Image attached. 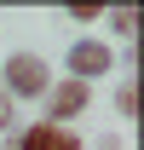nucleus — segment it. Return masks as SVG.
I'll list each match as a JSON object with an SVG mask.
<instances>
[{
	"label": "nucleus",
	"instance_id": "7ed1b4c3",
	"mask_svg": "<svg viewBox=\"0 0 144 150\" xmlns=\"http://www.w3.org/2000/svg\"><path fill=\"white\" fill-rule=\"evenodd\" d=\"M46 115L40 121H52V127H75V115L92 110V87H81V81H69V75H58L52 87H46Z\"/></svg>",
	"mask_w": 144,
	"mask_h": 150
},
{
	"label": "nucleus",
	"instance_id": "f03ea898",
	"mask_svg": "<svg viewBox=\"0 0 144 150\" xmlns=\"http://www.w3.org/2000/svg\"><path fill=\"white\" fill-rule=\"evenodd\" d=\"M64 69H69V81L92 87L98 75H109V69H115V46H109V40H98V35H81V40H69Z\"/></svg>",
	"mask_w": 144,
	"mask_h": 150
},
{
	"label": "nucleus",
	"instance_id": "f257e3e1",
	"mask_svg": "<svg viewBox=\"0 0 144 150\" xmlns=\"http://www.w3.org/2000/svg\"><path fill=\"white\" fill-rule=\"evenodd\" d=\"M46 87H52V64H46L40 52L18 46L12 58H0V93L12 98V104H23V98H46Z\"/></svg>",
	"mask_w": 144,
	"mask_h": 150
},
{
	"label": "nucleus",
	"instance_id": "20e7f679",
	"mask_svg": "<svg viewBox=\"0 0 144 150\" xmlns=\"http://www.w3.org/2000/svg\"><path fill=\"white\" fill-rule=\"evenodd\" d=\"M115 115H121V121L138 115V81H133V75H121V87H115Z\"/></svg>",
	"mask_w": 144,
	"mask_h": 150
},
{
	"label": "nucleus",
	"instance_id": "423d86ee",
	"mask_svg": "<svg viewBox=\"0 0 144 150\" xmlns=\"http://www.w3.org/2000/svg\"><path fill=\"white\" fill-rule=\"evenodd\" d=\"M12 133H18V104L0 93V139H12Z\"/></svg>",
	"mask_w": 144,
	"mask_h": 150
},
{
	"label": "nucleus",
	"instance_id": "0eeeda50",
	"mask_svg": "<svg viewBox=\"0 0 144 150\" xmlns=\"http://www.w3.org/2000/svg\"><path fill=\"white\" fill-rule=\"evenodd\" d=\"M69 18H75V23H98L104 12H98V6H69Z\"/></svg>",
	"mask_w": 144,
	"mask_h": 150
},
{
	"label": "nucleus",
	"instance_id": "39448f33",
	"mask_svg": "<svg viewBox=\"0 0 144 150\" xmlns=\"http://www.w3.org/2000/svg\"><path fill=\"white\" fill-rule=\"evenodd\" d=\"M109 29H115L121 40H133V29H138V12H133V6H115V12H109Z\"/></svg>",
	"mask_w": 144,
	"mask_h": 150
}]
</instances>
